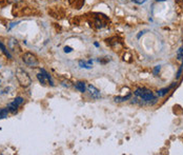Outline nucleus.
Masks as SVG:
<instances>
[{"label":"nucleus","mask_w":183,"mask_h":155,"mask_svg":"<svg viewBox=\"0 0 183 155\" xmlns=\"http://www.w3.org/2000/svg\"><path fill=\"white\" fill-rule=\"evenodd\" d=\"M16 78L19 82V84L21 87H23V88H29L32 83V78H31V76L29 75V73L26 71H24L23 69H21V68H18L16 70Z\"/></svg>","instance_id":"f257e3e1"},{"label":"nucleus","mask_w":183,"mask_h":155,"mask_svg":"<svg viewBox=\"0 0 183 155\" xmlns=\"http://www.w3.org/2000/svg\"><path fill=\"white\" fill-rule=\"evenodd\" d=\"M22 61H23L26 65L31 66V68H36L39 64V60L36 57L35 54H33L31 52H26L22 55Z\"/></svg>","instance_id":"f03ea898"},{"label":"nucleus","mask_w":183,"mask_h":155,"mask_svg":"<svg viewBox=\"0 0 183 155\" xmlns=\"http://www.w3.org/2000/svg\"><path fill=\"white\" fill-rule=\"evenodd\" d=\"M37 78H38L39 82L42 83V84L49 83V84H51V85H54V82H53V80H52V78H51V76H50L47 72H45L44 70H41V73L37 74Z\"/></svg>","instance_id":"7ed1b4c3"},{"label":"nucleus","mask_w":183,"mask_h":155,"mask_svg":"<svg viewBox=\"0 0 183 155\" xmlns=\"http://www.w3.org/2000/svg\"><path fill=\"white\" fill-rule=\"evenodd\" d=\"M87 91L89 92L90 96L93 97V98H95V99H98V98H100V96H101L100 91L98 90V89H97L95 85H93V84H88V85H87Z\"/></svg>","instance_id":"20e7f679"},{"label":"nucleus","mask_w":183,"mask_h":155,"mask_svg":"<svg viewBox=\"0 0 183 155\" xmlns=\"http://www.w3.org/2000/svg\"><path fill=\"white\" fill-rule=\"evenodd\" d=\"M141 99L142 100H144V101H151V100H156V97H155V95H154V93L152 92V91H150V90H146L141 96Z\"/></svg>","instance_id":"39448f33"},{"label":"nucleus","mask_w":183,"mask_h":155,"mask_svg":"<svg viewBox=\"0 0 183 155\" xmlns=\"http://www.w3.org/2000/svg\"><path fill=\"white\" fill-rule=\"evenodd\" d=\"M175 84H176V82H174V83L171 84L169 88H164V89H161V90H159V91L157 92V95H158L159 97H163V96H165V95H166V94L169 92V90H170V89L173 88Z\"/></svg>","instance_id":"423d86ee"},{"label":"nucleus","mask_w":183,"mask_h":155,"mask_svg":"<svg viewBox=\"0 0 183 155\" xmlns=\"http://www.w3.org/2000/svg\"><path fill=\"white\" fill-rule=\"evenodd\" d=\"M75 88L77 89L79 92H81V93H84V92H85V89H86V88H85V83H84L83 81H78V82H76Z\"/></svg>","instance_id":"0eeeda50"},{"label":"nucleus","mask_w":183,"mask_h":155,"mask_svg":"<svg viewBox=\"0 0 183 155\" xmlns=\"http://www.w3.org/2000/svg\"><path fill=\"white\" fill-rule=\"evenodd\" d=\"M19 106H20V105H18V104L14 100L13 102H11V104L7 105V109H8V111H11V112L15 113V112H17V109H18Z\"/></svg>","instance_id":"6e6552de"},{"label":"nucleus","mask_w":183,"mask_h":155,"mask_svg":"<svg viewBox=\"0 0 183 155\" xmlns=\"http://www.w3.org/2000/svg\"><path fill=\"white\" fill-rule=\"evenodd\" d=\"M131 97H132V94H129L126 96H116L115 98H114V100H115L116 102H122V101L127 100V99H131Z\"/></svg>","instance_id":"1a4fd4ad"},{"label":"nucleus","mask_w":183,"mask_h":155,"mask_svg":"<svg viewBox=\"0 0 183 155\" xmlns=\"http://www.w3.org/2000/svg\"><path fill=\"white\" fill-rule=\"evenodd\" d=\"M8 109L7 108H1L0 109V119H4L7 117V114H8Z\"/></svg>","instance_id":"9d476101"},{"label":"nucleus","mask_w":183,"mask_h":155,"mask_svg":"<svg viewBox=\"0 0 183 155\" xmlns=\"http://www.w3.org/2000/svg\"><path fill=\"white\" fill-rule=\"evenodd\" d=\"M79 66H80V68H83V69H87V70L92 69V65H89L87 62H84L82 60L79 61Z\"/></svg>","instance_id":"9b49d317"},{"label":"nucleus","mask_w":183,"mask_h":155,"mask_svg":"<svg viewBox=\"0 0 183 155\" xmlns=\"http://www.w3.org/2000/svg\"><path fill=\"white\" fill-rule=\"evenodd\" d=\"M145 91H146V89H143V88H138V89H137V90H136L134 93H135V95H136V96H139V97H140V96H141V95H142Z\"/></svg>","instance_id":"f8f14e48"},{"label":"nucleus","mask_w":183,"mask_h":155,"mask_svg":"<svg viewBox=\"0 0 183 155\" xmlns=\"http://www.w3.org/2000/svg\"><path fill=\"white\" fill-rule=\"evenodd\" d=\"M182 71H183V59H182V63H181V65H180V68H179V70H178V72H177V75H176V78H177V79H179L180 77H181Z\"/></svg>","instance_id":"ddd939ff"},{"label":"nucleus","mask_w":183,"mask_h":155,"mask_svg":"<svg viewBox=\"0 0 183 155\" xmlns=\"http://www.w3.org/2000/svg\"><path fill=\"white\" fill-rule=\"evenodd\" d=\"M160 71H161V65H156L155 68H154V71H153V72H154V75L157 76Z\"/></svg>","instance_id":"4468645a"},{"label":"nucleus","mask_w":183,"mask_h":155,"mask_svg":"<svg viewBox=\"0 0 183 155\" xmlns=\"http://www.w3.org/2000/svg\"><path fill=\"white\" fill-rule=\"evenodd\" d=\"M73 51V49L71 47H64V52L65 53H71Z\"/></svg>","instance_id":"2eb2a0df"},{"label":"nucleus","mask_w":183,"mask_h":155,"mask_svg":"<svg viewBox=\"0 0 183 155\" xmlns=\"http://www.w3.org/2000/svg\"><path fill=\"white\" fill-rule=\"evenodd\" d=\"M133 1L135 3H137V4H142V3H144L146 1V0H133Z\"/></svg>","instance_id":"dca6fc26"},{"label":"nucleus","mask_w":183,"mask_h":155,"mask_svg":"<svg viewBox=\"0 0 183 155\" xmlns=\"http://www.w3.org/2000/svg\"><path fill=\"white\" fill-rule=\"evenodd\" d=\"M156 1H166V0H156Z\"/></svg>","instance_id":"f3484780"},{"label":"nucleus","mask_w":183,"mask_h":155,"mask_svg":"<svg viewBox=\"0 0 183 155\" xmlns=\"http://www.w3.org/2000/svg\"><path fill=\"white\" fill-rule=\"evenodd\" d=\"M177 1H183V0H177Z\"/></svg>","instance_id":"a211bd4d"}]
</instances>
